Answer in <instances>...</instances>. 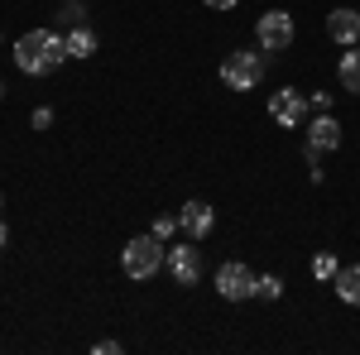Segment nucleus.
Listing matches in <instances>:
<instances>
[{
  "mask_svg": "<svg viewBox=\"0 0 360 355\" xmlns=\"http://www.w3.org/2000/svg\"><path fill=\"white\" fill-rule=\"evenodd\" d=\"M327 34H332V39L341 44V49L360 44V10H351V5L332 10V15H327Z\"/></svg>",
  "mask_w": 360,
  "mask_h": 355,
  "instance_id": "obj_8",
  "label": "nucleus"
},
{
  "mask_svg": "<svg viewBox=\"0 0 360 355\" xmlns=\"http://www.w3.org/2000/svg\"><path fill=\"white\" fill-rule=\"evenodd\" d=\"M5 240H10V231H5V221H0V250H5Z\"/></svg>",
  "mask_w": 360,
  "mask_h": 355,
  "instance_id": "obj_21",
  "label": "nucleus"
},
{
  "mask_svg": "<svg viewBox=\"0 0 360 355\" xmlns=\"http://www.w3.org/2000/svg\"><path fill=\"white\" fill-rule=\"evenodd\" d=\"M49 125H53V110L39 106V110H34V130H49Z\"/></svg>",
  "mask_w": 360,
  "mask_h": 355,
  "instance_id": "obj_17",
  "label": "nucleus"
},
{
  "mask_svg": "<svg viewBox=\"0 0 360 355\" xmlns=\"http://www.w3.org/2000/svg\"><path fill=\"white\" fill-rule=\"evenodd\" d=\"M120 264H125V273H130L135 283L154 278V273L164 269V240H159V235H135L130 245L120 250Z\"/></svg>",
  "mask_w": 360,
  "mask_h": 355,
  "instance_id": "obj_2",
  "label": "nucleus"
},
{
  "mask_svg": "<svg viewBox=\"0 0 360 355\" xmlns=\"http://www.w3.org/2000/svg\"><path fill=\"white\" fill-rule=\"evenodd\" d=\"M255 34H259V49H264V53H283V49L293 44V15H288V10H264L259 25H255Z\"/></svg>",
  "mask_w": 360,
  "mask_h": 355,
  "instance_id": "obj_4",
  "label": "nucleus"
},
{
  "mask_svg": "<svg viewBox=\"0 0 360 355\" xmlns=\"http://www.w3.org/2000/svg\"><path fill=\"white\" fill-rule=\"evenodd\" d=\"M336 293H341V302H351V307H360V264H346V269H336Z\"/></svg>",
  "mask_w": 360,
  "mask_h": 355,
  "instance_id": "obj_11",
  "label": "nucleus"
},
{
  "mask_svg": "<svg viewBox=\"0 0 360 355\" xmlns=\"http://www.w3.org/2000/svg\"><path fill=\"white\" fill-rule=\"evenodd\" d=\"M259 77H264V53H245V49H240V53H231L221 63V82L231 86V91H250Z\"/></svg>",
  "mask_w": 360,
  "mask_h": 355,
  "instance_id": "obj_3",
  "label": "nucleus"
},
{
  "mask_svg": "<svg viewBox=\"0 0 360 355\" xmlns=\"http://www.w3.org/2000/svg\"><path fill=\"white\" fill-rule=\"evenodd\" d=\"M0 96H5V86H0Z\"/></svg>",
  "mask_w": 360,
  "mask_h": 355,
  "instance_id": "obj_22",
  "label": "nucleus"
},
{
  "mask_svg": "<svg viewBox=\"0 0 360 355\" xmlns=\"http://www.w3.org/2000/svg\"><path fill=\"white\" fill-rule=\"evenodd\" d=\"M269 115H274L278 125H303L307 120V101H303V91H293V86H278L274 96H269Z\"/></svg>",
  "mask_w": 360,
  "mask_h": 355,
  "instance_id": "obj_6",
  "label": "nucleus"
},
{
  "mask_svg": "<svg viewBox=\"0 0 360 355\" xmlns=\"http://www.w3.org/2000/svg\"><path fill=\"white\" fill-rule=\"evenodd\" d=\"M202 5H207V10H231L236 0H202Z\"/></svg>",
  "mask_w": 360,
  "mask_h": 355,
  "instance_id": "obj_20",
  "label": "nucleus"
},
{
  "mask_svg": "<svg viewBox=\"0 0 360 355\" xmlns=\"http://www.w3.org/2000/svg\"><path fill=\"white\" fill-rule=\"evenodd\" d=\"M178 221H183V231H188V240H207L212 226H217V212H212L202 197H193V202L183 207V217H178Z\"/></svg>",
  "mask_w": 360,
  "mask_h": 355,
  "instance_id": "obj_7",
  "label": "nucleus"
},
{
  "mask_svg": "<svg viewBox=\"0 0 360 355\" xmlns=\"http://www.w3.org/2000/svg\"><path fill=\"white\" fill-rule=\"evenodd\" d=\"M168 273H173L178 283H197V273H202L197 245H168Z\"/></svg>",
  "mask_w": 360,
  "mask_h": 355,
  "instance_id": "obj_9",
  "label": "nucleus"
},
{
  "mask_svg": "<svg viewBox=\"0 0 360 355\" xmlns=\"http://www.w3.org/2000/svg\"><path fill=\"white\" fill-rule=\"evenodd\" d=\"M255 278H259V273L250 269V264L231 259V264H221V269H217V293H221V298H231V302H245V298H255Z\"/></svg>",
  "mask_w": 360,
  "mask_h": 355,
  "instance_id": "obj_5",
  "label": "nucleus"
},
{
  "mask_svg": "<svg viewBox=\"0 0 360 355\" xmlns=\"http://www.w3.org/2000/svg\"><path fill=\"white\" fill-rule=\"evenodd\" d=\"M91 351H96V355H120V341H96Z\"/></svg>",
  "mask_w": 360,
  "mask_h": 355,
  "instance_id": "obj_19",
  "label": "nucleus"
},
{
  "mask_svg": "<svg viewBox=\"0 0 360 355\" xmlns=\"http://www.w3.org/2000/svg\"><path fill=\"white\" fill-rule=\"evenodd\" d=\"M312 149H336V144H341V125H336L332 115H327V110H317V120H312Z\"/></svg>",
  "mask_w": 360,
  "mask_h": 355,
  "instance_id": "obj_10",
  "label": "nucleus"
},
{
  "mask_svg": "<svg viewBox=\"0 0 360 355\" xmlns=\"http://www.w3.org/2000/svg\"><path fill=\"white\" fill-rule=\"evenodd\" d=\"M96 53V34H91V29H72V34H68V58H91Z\"/></svg>",
  "mask_w": 360,
  "mask_h": 355,
  "instance_id": "obj_13",
  "label": "nucleus"
},
{
  "mask_svg": "<svg viewBox=\"0 0 360 355\" xmlns=\"http://www.w3.org/2000/svg\"><path fill=\"white\" fill-rule=\"evenodd\" d=\"M178 231H183V221H173V217H159V221H154V235H159V240H173Z\"/></svg>",
  "mask_w": 360,
  "mask_h": 355,
  "instance_id": "obj_16",
  "label": "nucleus"
},
{
  "mask_svg": "<svg viewBox=\"0 0 360 355\" xmlns=\"http://www.w3.org/2000/svg\"><path fill=\"white\" fill-rule=\"evenodd\" d=\"M341 86L360 96V44H351V53H341Z\"/></svg>",
  "mask_w": 360,
  "mask_h": 355,
  "instance_id": "obj_12",
  "label": "nucleus"
},
{
  "mask_svg": "<svg viewBox=\"0 0 360 355\" xmlns=\"http://www.w3.org/2000/svg\"><path fill=\"white\" fill-rule=\"evenodd\" d=\"M58 63H68V39H58L53 29H29L25 39L15 44V67L29 72V77L49 72Z\"/></svg>",
  "mask_w": 360,
  "mask_h": 355,
  "instance_id": "obj_1",
  "label": "nucleus"
},
{
  "mask_svg": "<svg viewBox=\"0 0 360 355\" xmlns=\"http://www.w3.org/2000/svg\"><path fill=\"white\" fill-rule=\"evenodd\" d=\"M255 298H283V278L278 273H259L255 278Z\"/></svg>",
  "mask_w": 360,
  "mask_h": 355,
  "instance_id": "obj_14",
  "label": "nucleus"
},
{
  "mask_svg": "<svg viewBox=\"0 0 360 355\" xmlns=\"http://www.w3.org/2000/svg\"><path fill=\"white\" fill-rule=\"evenodd\" d=\"M307 106H312V110H332V96H327V91H312V101H307Z\"/></svg>",
  "mask_w": 360,
  "mask_h": 355,
  "instance_id": "obj_18",
  "label": "nucleus"
},
{
  "mask_svg": "<svg viewBox=\"0 0 360 355\" xmlns=\"http://www.w3.org/2000/svg\"><path fill=\"white\" fill-rule=\"evenodd\" d=\"M336 269H341V264H336V254H327V250L312 259V273H317V278H336Z\"/></svg>",
  "mask_w": 360,
  "mask_h": 355,
  "instance_id": "obj_15",
  "label": "nucleus"
}]
</instances>
